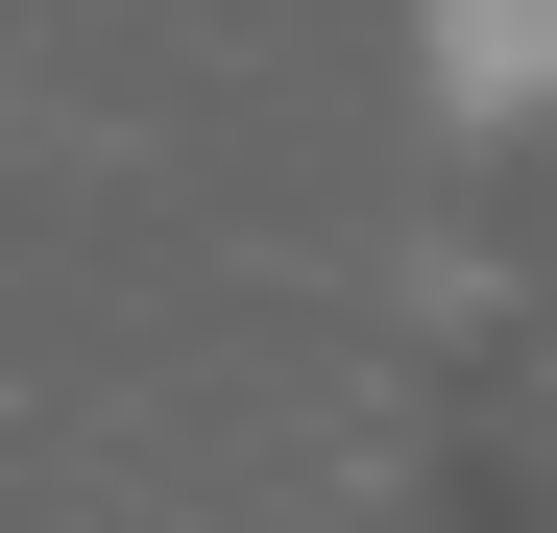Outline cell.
<instances>
[{
	"label": "cell",
	"mask_w": 557,
	"mask_h": 533,
	"mask_svg": "<svg viewBox=\"0 0 557 533\" xmlns=\"http://www.w3.org/2000/svg\"><path fill=\"white\" fill-rule=\"evenodd\" d=\"M436 122H557V0H412Z\"/></svg>",
	"instance_id": "obj_1"
}]
</instances>
